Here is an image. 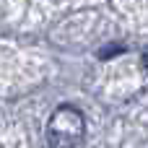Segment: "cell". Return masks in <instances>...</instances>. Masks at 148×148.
Returning a JSON list of instances; mask_svg holds the SVG:
<instances>
[{"label": "cell", "instance_id": "7a4b0ae2", "mask_svg": "<svg viewBox=\"0 0 148 148\" xmlns=\"http://www.w3.org/2000/svg\"><path fill=\"white\" fill-rule=\"evenodd\" d=\"M120 52H122V47H107V49L101 52V57L107 60V57H112V55H120Z\"/></svg>", "mask_w": 148, "mask_h": 148}, {"label": "cell", "instance_id": "6da1fadb", "mask_svg": "<svg viewBox=\"0 0 148 148\" xmlns=\"http://www.w3.org/2000/svg\"><path fill=\"white\" fill-rule=\"evenodd\" d=\"M83 130H86V122H83L81 109H75L70 104L57 107L47 125L49 148H75L83 138Z\"/></svg>", "mask_w": 148, "mask_h": 148}]
</instances>
